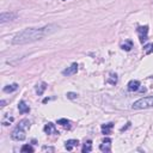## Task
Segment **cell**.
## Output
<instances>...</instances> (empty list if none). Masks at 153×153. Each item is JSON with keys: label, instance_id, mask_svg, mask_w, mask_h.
<instances>
[{"label": "cell", "instance_id": "cb8c5ba5", "mask_svg": "<svg viewBox=\"0 0 153 153\" xmlns=\"http://www.w3.org/2000/svg\"><path fill=\"white\" fill-rule=\"evenodd\" d=\"M0 104H1V105H0V106H1V108H4V106H5V104H6V100H4V99H2V100H1V103H0Z\"/></svg>", "mask_w": 153, "mask_h": 153}, {"label": "cell", "instance_id": "7a4b0ae2", "mask_svg": "<svg viewBox=\"0 0 153 153\" xmlns=\"http://www.w3.org/2000/svg\"><path fill=\"white\" fill-rule=\"evenodd\" d=\"M29 127H30L29 120H22L19 122V124L12 130L11 137L16 141H23L25 139V129H27Z\"/></svg>", "mask_w": 153, "mask_h": 153}, {"label": "cell", "instance_id": "6da1fadb", "mask_svg": "<svg viewBox=\"0 0 153 153\" xmlns=\"http://www.w3.org/2000/svg\"><path fill=\"white\" fill-rule=\"evenodd\" d=\"M59 29V25L56 24H48L44 26L39 27H26L19 32H17L13 38H12V44L16 45H22V44H27L32 43L36 41H39L54 32H56Z\"/></svg>", "mask_w": 153, "mask_h": 153}, {"label": "cell", "instance_id": "d6986e66", "mask_svg": "<svg viewBox=\"0 0 153 153\" xmlns=\"http://www.w3.org/2000/svg\"><path fill=\"white\" fill-rule=\"evenodd\" d=\"M57 124L62 126L63 128H69L71 127L69 126V121L67 118H60V120H57Z\"/></svg>", "mask_w": 153, "mask_h": 153}, {"label": "cell", "instance_id": "9c48e42d", "mask_svg": "<svg viewBox=\"0 0 153 153\" xmlns=\"http://www.w3.org/2000/svg\"><path fill=\"white\" fill-rule=\"evenodd\" d=\"M44 133L45 134H59V131L56 130V128H55V124L54 123H51V122H49V123H47L45 126H44Z\"/></svg>", "mask_w": 153, "mask_h": 153}, {"label": "cell", "instance_id": "ba28073f", "mask_svg": "<svg viewBox=\"0 0 153 153\" xmlns=\"http://www.w3.org/2000/svg\"><path fill=\"white\" fill-rule=\"evenodd\" d=\"M127 88L130 92H136L140 88V81L139 80H130L127 85Z\"/></svg>", "mask_w": 153, "mask_h": 153}, {"label": "cell", "instance_id": "44dd1931", "mask_svg": "<svg viewBox=\"0 0 153 153\" xmlns=\"http://www.w3.org/2000/svg\"><path fill=\"white\" fill-rule=\"evenodd\" d=\"M143 49H145V53H146V54H151V53H153V43H149V44L145 45Z\"/></svg>", "mask_w": 153, "mask_h": 153}, {"label": "cell", "instance_id": "4fadbf2b", "mask_svg": "<svg viewBox=\"0 0 153 153\" xmlns=\"http://www.w3.org/2000/svg\"><path fill=\"white\" fill-rule=\"evenodd\" d=\"M16 90H18V84H11V85H6L4 87V92L6 93H11V92H14Z\"/></svg>", "mask_w": 153, "mask_h": 153}, {"label": "cell", "instance_id": "277c9868", "mask_svg": "<svg viewBox=\"0 0 153 153\" xmlns=\"http://www.w3.org/2000/svg\"><path fill=\"white\" fill-rule=\"evenodd\" d=\"M136 32L139 35V38H140V42L141 43H143V42H146L148 39V35H147L148 33V26L147 25H145V26H137Z\"/></svg>", "mask_w": 153, "mask_h": 153}, {"label": "cell", "instance_id": "5bb4252c", "mask_svg": "<svg viewBox=\"0 0 153 153\" xmlns=\"http://www.w3.org/2000/svg\"><path fill=\"white\" fill-rule=\"evenodd\" d=\"M45 88H47V84H45V82L37 84V85H36V93H37L38 96H41V94H43V92H44Z\"/></svg>", "mask_w": 153, "mask_h": 153}, {"label": "cell", "instance_id": "8992f818", "mask_svg": "<svg viewBox=\"0 0 153 153\" xmlns=\"http://www.w3.org/2000/svg\"><path fill=\"white\" fill-rule=\"evenodd\" d=\"M76 72H78V63L74 62V63H72L69 67H67L66 69H63V71H62V74H63L65 76H69V75L75 74Z\"/></svg>", "mask_w": 153, "mask_h": 153}, {"label": "cell", "instance_id": "7402d4cb", "mask_svg": "<svg viewBox=\"0 0 153 153\" xmlns=\"http://www.w3.org/2000/svg\"><path fill=\"white\" fill-rule=\"evenodd\" d=\"M66 96H67L68 99H75L78 97V93H75V92H67Z\"/></svg>", "mask_w": 153, "mask_h": 153}, {"label": "cell", "instance_id": "30bf717a", "mask_svg": "<svg viewBox=\"0 0 153 153\" xmlns=\"http://www.w3.org/2000/svg\"><path fill=\"white\" fill-rule=\"evenodd\" d=\"M18 110H19V112L23 114V115L30 112V108H29V105H27L24 100H20V102H19V104H18Z\"/></svg>", "mask_w": 153, "mask_h": 153}, {"label": "cell", "instance_id": "ffe728a7", "mask_svg": "<svg viewBox=\"0 0 153 153\" xmlns=\"http://www.w3.org/2000/svg\"><path fill=\"white\" fill-rule=\"evenodd\" d=\"M20 152H23V153H32L33 152V148L30 145H23L22 148H20Z\"/></svg>", "mask_w": 153, "mask_h": 153}, {"label": "cell", "instance_id": "52a82bcc", "mask_svg": "<svg viewBox=\"0 0 153 153\" xmlns=\"http://www.w3.org/2000/svg\"><path fill=\"white\" fill-rule=\"evenodd\" d=\"M99 149L102 151V152H110V149H111V140L109 139V137H106V139H104L103 140V143H100V146H99Z\"/></svg>", "mask_w": 153, "mask_h": 153}, {"label": "cell", "instance_id": "2e32d148", "mask_svg": "<svg viewBox=\"0 0 153 153\" xmlns=\"http://www.w3.org/2000/svg\"><path fill=\"white\" fill-rule=\"evenodd\" d=\"M13 117L12 116H8V114H6L4 117H2V120H1V123H2V126H10L12 122H13Z\"/></svg>", "mask_w": 153, "mask_h": 153}, {"label": "cell", "instance_id": "9a60e30c", "mask_svg": "<svg viewBox=\"0 0 153 153\" xmlns=\"http://www.w3.org/2000/svg\"><path fill=\"white\" fill-rule=\"evenodd\" d=\"M92 151V142H91V140H87L85 143H84V146H82V148H81V152L82 153H88V152H91Z\"/></svg>", "mask_w": 153, "mask_h": 153}, {"label": "cell", "instance_id": "8fae6325", "mask_svg": "<svg viewBox=\"0 0 153 153\" xmlns=\"http://www.w3.org/2000/svg\"><path fill=\"white\" fill-rule=\"evenodd\" d=\"M79 145V141L78 140H75V139H71V140H67L66 142H65V147H66V149L67 151H72L74 147H76Z\"/></svg>", "mask_w": 153, "mask_h": 153}, {"label": "cell", "instance_id": "ac0fdd59", "mask_svg": "<svg viewBox=\"0 0 153 153\" xmlns=\"http://www.w3.org/2000/svg\"><path fill=\"white\" fill-rule=\"evenodd\" d=\"M108 84H111V85H116L117 84V75L115 73H111L110 74V78L106 80Z\"/></svg>", "mask_w": 153, "mask_h": 153}, {"label": "cell", "instance_id": "5b68a950", "mask_svg": "<svg viewBox=\"0 0 153 153\" xmlns=\"http://www.w3.org/2000/svg\"><path fill=\"white\" fill-rule=\"evenodd\" d=\"M17 18V13L14 12H2L0 14V23L4 24L6 22H10V20H13Z\"/></svg>", "mask_w": 153, "mask_h": 153}, {"label": "cell", "instance_id": "e0dca14e", "mask_svg": "<svg viewBox=\"0 0 153 153\" xmlns=\"http://www.w3.org/2000/svg\"><path fill=\"white\" fill-rule=\"evenodd\" d=\"M121 48H122L123 50H126V51H129V50L133 48V42H131L130 39H128V41H126V42L121 45Z\"/></svg>", "mask_w": 153, "mask_h": 153}, {"label": "cell", "instance_id": "3957f363", "mask_svg": "<svg viewBox=\"0 0 153 153\" xmlns=\"http://www.w3.org/2000/svg\"><path fill=\"white\" fill-rule=\"evenodd\" d=\"M133 109L140 110V109H149L153 108V96H147V97H142L137 100H135L131 105Z\"/></svg>", "mask_w": 153, "mask_h": 153}, {"label": "cell", "instance_id": "603a6c76", "mask_svg": "<svg viewBox=\"0 0 153 153\" xmlns=\"http://www.w3.org/2000/svg\"><path fill=\"white\" fill-rule=\"evenodd\" d=\"M42 151H50V152H53L54 148H53V147H47V146H44V147L42 148Z\"/></svg>", "mask_w": 153, "mask_h": 153}, {"label": "cell", "instance_id": "7c38bea8", "mask_svg": "<svg viewBox=\"0 0 153 153\" xmlns=\"http://www.w3.org/2000/svg\"><path fill=\"white\" fill-rule=\"evenodd\" d=\"M114 128V123L109 122L106 124H102V134L104 135H109L111 133V129Z\"/></svg>", "mask_w": 153, "mask_h": 153}]
</instances>
